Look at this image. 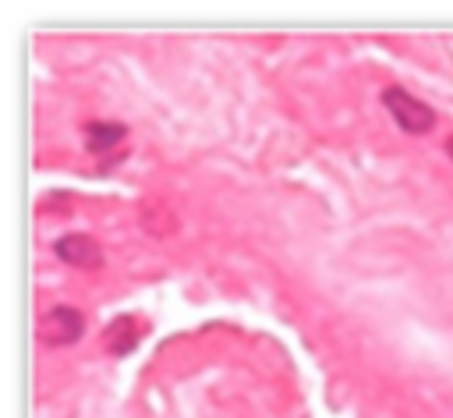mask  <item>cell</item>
<instances>
[{
  "mask_svg": "<svg viewBox=\"0 0 453 418\" xmlns=\"http://www.w3.org/2000/svg\"><path fill=\"white\" fill-rule=\"evenodd\" d=\"M124 138H127V128L117 124V120H88V124H85V145H88L96 156L117 149Z\"/></svg>",
  "mask_w": 453,
  "mask_h": 418,
  "instance_id": "8992f818",
  "label": "cell"
},
{
  "mask_svg": "<svg viewBox=\"0 0 453 418\" xmlns=\"http://www.w3.org/2000/svg\"><path fill=\"white\" fill-rule=\"evenodd\" d=\"M138 220H142V230L152 237H170L177 230V213L159 198H145L138 205Z\"/></svg>",
  "mask_w": 453,
  "mask_h": 418,
  "instance_id": "5b68a950",
  "label": "cell"
},
{
  "mask_svg": "<svg viewBox=\"0 0 453 418\" xmlns=\"http://www.w3.org/2000/svg\"><path fill=\"white\" fill-rule=\"evenodd\" d=\"M145 329H149V326H145L138 315H117L113 322L103 326L99 344H103L106 354H131V351L138 347V340L145 337Z\"/></svg>",
  "mask_w": 453,
  "mask_h": 418,
  "instance_id": "277c9868",
  "label": "cell"
},
{
  "mask_svg": "<svg viewBox=\"0 0 453 418\" xmlns=\"http://www.w3.org/2000/svg\"><path fill=\"white\" fill-rule=\"evenodd\" d=\"M85 333V315L71 305H57V308H46L39 315V340L46 347H71L78 344Z\"/></svg>",
  "mask_w": 453,
  "mask_h": 418,
  "instance_id": "7a4b0ae2",
  "label": "cell"
},
{
  "mask_svg": "<svg viewBox=\"0 0 453 418\" xmlns=\"http://www.w3.org/2000/svg\"><path fill=\"white\" fill-rule=\"evenodd\" d=\"M53 252L60 262H67L74 269H99L103 266V248L88 234H64V237H57Z\"/></svg>",
  "mask_w": 453,
  "mask_h": 418,
  "instance_id": "3957f363",
  "label": "cell"
},
{
  "mask_svg": "<svg viewBox=\"0 0 453 418\" xmlns=\"http://www.w3.org/2000/svg\"><path fill=\"white\" fill-rule=\"evenodd\" d=\"M382 106L389 110V117L407 131V135H428L435 128V110L428 103H421L418 96L389 85L382 89Z\"/></svg>",
  "mask_w": 453,
  "mask_h": 418,
  "instance_id": "6da1fadb",
  "label": "cell"
},
{
  "mask_svg": "<svg viewBox=\"0 0 453 418\" xmlns=\"http://www.w3.org/2000/svg\"><path fill=\"white\" fill-rule=\"evenodd\" d=\"M446 152H449V159H453V131H449V138H446Z\"/></svg>",
  "mask_w": 453,
  "mask_h": 418,
  "instance_id": "52a82bcc",
  "label": "cell"
}]
</instances>
